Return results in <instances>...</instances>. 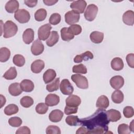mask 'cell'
<instances>
[{
	"instance_id": "16",
	"label": "cell",
	"mask_w": 134,
	"mask_h": 134,
	"mask_svg": "<svg viewBox=\"0 0 134 134\" xmlns=\"http://www.w3.org/2000/svg\"><path fill=\"white\" fill-rule=\"evenodd\" d=\"M63 116V113L59 109L53 110L49 115V120L53 122H58L61 120Z\"/></svg>"
},
{
	"instance_id": "20",
	"label": "cell",
	"mask_w": 134,
	"mask_h": 134,
	"mask_svg": "<svg viewBox=\"0 0 134 134\" xmlns=\"http://www.w3.org/2000/svg\"><path fill=\"white\" fill-rule=\"evenodd\" d=\"M44 68V63L41 60H36L31 65V70L34 73H39Z\"/></svg>"
},
{
	"instance_id": "30",
	"label": "cell",
	"mask_w": 134,
	"mask_h": 134,
	"mask_svg": "<svg viewBox=\"0 0 134 134\" xmlns=\"http://www.w3.org/2000/svg\"><path fill=\"white\" fill-rule=\"evenodd\" d=\"M17 75L16 69L15 67H10L3 75V77L6 80H12L15 79Z\"/></svg>"
},
{
	"instance_id": "29",
	"label": "cell",
	"mask_w": 134,
	"mask_h": 134,
	"mask_svg": "<svg viewBox=\"0 0 134 134\" xmlns=\"http://www.w3.org/2000/svg\"><path fill=\"white\" fill-rule=\"evenodd\" d=\"M10 51L6 47H2L0 49V61L1 62H6L10 58Z\"/></svg>"
},
{
	"instance_id": "5",
	"label": "cell",
	"mask_w": 134,
	"mask_h": 134,
	"mask_svg": "<svg viewBox=\"0 0 134 134\" xmlns=\"http://www.w3.org/2000/svg\"><path fill=\"white\" fill-rule=\"evenodd\" d=\"M97 12L98 7L96 5L93 4L88 5L84 12L85 18L89 21L94 20L96 16Z\"/></svg>"
},
{
	"instance_id": "52",
	"label": "cell",
	"mask_w": 134,
	"mask_h": 134,
	"mask_svg": "<svg viewBox=\"0 0 134 134\" xmlns=\"http://www.w3.org/2000/svg\"><path fill=\"white\" fill-rule=\"evenodd\" d=\"M133 121H134V120H132V121L131 122V123L130 124V126H129L130 130H131V131H132V132H134V130H133Z\"/></svg>"
},
{
	"instance_id": "25",
	"label": "cell",
	"mask_w": 134,
	"mask_h": 134,
	"mask_svg": "<svg viewBox=\"0 0 134 134\" xmlns=\"http://www.w3.org/2000/svg\"><path fill=\"white\" fill-rule=\"evenodd\" d=\"M21 90L25 92H31L34 89V83L27 79L23 80L20 83Z\"/></svg>"
},
{
	"instance_id": "23",
	"label": "cell",
	"mask_w": 134,
	"mask_h": 134,
	"mask_svg": "<svg viewBox=\"0 0 134 134\" xmlns=\"http://www.w3.org/2000/svg\"><path fill=\"white\" fill-rule=\"evenodd\" d=\"M109 99L105 95H101L99 96L96 103V106L101 109H106L109 106Z\"/></svg>"
},
{
	"instance_id": "21",
	"label": "cell",
	"mask_w": 134,
	"mask_h": 134,
	"mask_svg": "<svg viewBox=\"0 0 134 134\" xmlns=\"http://www.w3.org/2000/svg\"><path fill=\"white\" fill-rule=\"evenodd\" d=\"M23 90L21 88L19 83H14L11 84L8 87L9 94L13 96H17L21 94Z\"/></svg>"
},
{
	"instance_id": "28",
	"label": "cell",
	"mask_w": 134,
	"mask_h": 134,
	"mask_svg": "<svg viewBox=\"0 0 134 134\" xmlns=\"http://www.w3.org/2000/svg\"><path fill=\"white\" fill-rule=\"evenodd\" d=\"M124 98V94L119 90H116L111 94V99L113 102L116 104L121 103L123 101Z\"/></svg>"
},
{
	"instance_id": "38",
	"label": "cell",
	"mask_w": 134,
	"mask_h": 134,
	"mask_svg": "<svg viewBox=\"0 0 134 134\" xmlns=\"http://www.w3.org/2000/svg\"><path fill=\"white\" fill-rule=\"evenodd\" d=\"M72 72L75 73L86 74L87 73V69L86 66L83 64L75 65L73 66Z\"/></svg>"
},
{
	"instance_id": "34",
	"label": "cell",
	"mask_w": 134,
	"mask_h": 134,
	"mask_svg": "<svg viewBox=\"0 0 134 134\" xmlns=\"http://www.w3.org/2000/svg\"><path fill=\"white\" fill-rule=\"evenodd\" d=\"M47 15V13L46 9L40 8L37 10L35 13V18L38 21H41L44 20Z\"/></svg>"
},
{
	"instance_id": "17",
	"label": "cell",
	"mask_w": 134,
	"mask_h": 134,
	"mask_svg": "<svg viewBox=\"0 0 134 134\" xmlns=\"http://www.w3.org/2000/svg\"><path fill=\"white\" fill-rule=\"evenodd\" d=\"M23 39L26 44H30L34 39V31L31 28H27L23 34Z\"/></svg>"
},
{
	"instance_id": "6",
	"label": "cell",
	"mask_w": 134,
	"mask_h": 134,
	"mask_svg": "<svg viewBox=\"0 0 134 134\" xmlns=\"http://www.w3.org/2000/svg\"><path fill=\"white\" fill-rule=\"evenodd\" d=\"M51 28L52 27L49 24H46L40 27L38 30L39 39L42 41L47 39L51 33L50 30Z\"/></svg>"
},
{
	"instance_id": "39",
	"label": "cell",
	"mask_w": 134,
	"mask_h": 134,
	"mask_svg": "<svg viewBox=\"0 0 134 134\" xmlns=\"http://www.w3.org/2000/svg\"><path fill=\"white\" fill-rule=\"evenodd\" d=\"M36 111L39 114H44L48 110V106L43 103H39L36 106Z\"/></svg>"
},
{
	"instance_id": "33",
	"label": "cell",
	"mask_w": 134,
	"mask_h": 134,
	"mask_svg": "<svg viewBox=\"0 0 134 134\" xmlns=\"http://www.w3.org/2000/svg\"><path fill=\"white\" fill-rule=\"evenodd\" d=\"M60 79L59 77L55 79L52 82L48 84L46 86L47 90L49 92H52L55 91H57L59 88Z\"/></svg>"
},
{
	"instance_id": "42",
	"label": "cell",
	"mask_w": 134,
	"mask_h": 134,
	"mask_svg": "<svg viewBox=\"0 0 134 134\" xmlns=\"http://www.w3.org/2000/svg\"><path fill=\"white\" fill-rule=\"evenodd\" d=\"M61 15L58 13H53L52 14L49 19V23L53 25H56L58 24L61 21Z\"/></svg>"
},
{
	"instance_id": "41",
	"label": "cell",
	"mask_w": 134,
	"mask_h": 134,
	"mask_svg": "<svg viewBox=\"0 0 134 134\" xmlns=\"http://www.w3.org/2000/svg\"><path fill=\"white\" fill-rule=\"evenodd\" d=\"M22 122V120L18 117H13L8 119V124L13 127H19Z\"/></svg>"
},
{
	"instance_id": "22",
	"label": "cell",
	"mask_w": 134,
	"mask_h": 134,
	"mask_svg": "<svg viewBox=\"0 0 134 134\" xmlns=\"http://www.w3.org/2000/svg\"><path fill=\"white\" fill-rule=\"evenodd\" d=\"M56 72L53 69H48L43 74V80L46 84L53 81L56 77Z\"/></svg>"
},
{
	"instance_id": "49",
	"label": "cell",
	"mask_w": 134,
	"mask_h": 134,
	"mask_svg": "<svg viewBox=\"0 0 134 134\" xmlns=\"http://www.w3.org/2000/svg\"><path fill=\"white\" fill-rule=\"evenodd\" d=\"M38 1L37 0H25V4L29 7H34L36 6Z\"/></svg>"
},
{
	"instance_id": "50",
	"label": "cell",
	"mask_w": 134,
	"mask_h": 134,
	"mask_svg": "<svg viewBox=\"0 0 134 134\" xmlns=\"http://www.w3.org/2000/svg\"><path fill=\"white\" fill-rule=\"evenodd\" d=\"M43 3L45 5L48 6H52L58 2V1H54V0H43Z\"/></svg>"
},
{
	"instance_id": "13",
	"label": "cell",
	"mask_w": 134,
	"mask_h": 134,
	"mask_svg": "<svg viewBox=\"0 0 134 134\" xmlns=\"http://www.w3.org/2000/svg\"><path fill=\"white\" fill-rule=\"evenodd\" d=\"M122 21L127 25L132 26L134 24V12L129 10L124 13L122 16Z\"/></svg>"
},
{
	"instance_id": "44",
	"label": "cell",
	"mask_w": 134,
	"mask_h": 134,
	"mask_svg": "<svg viewBox=\"0 0 134 134\" xmlns=\"http://www.w3.org/2000/svg\"><path fill=\"white\" fill-rule=\"evenodd\" d=\"M46 132L47 134H60L61 130L58 126L50 125L46 128Z\"/></svg>"
},
{
	"instance_id": "48",
	"label": "cell",
	"mask_w": 134,
	"mask_h": 134,
	"mask_svg": "<svg viewBox=\"0 0 134 134\" xmlns=\"http://www.w3.org/2000/svg\"><path fill=\"white\" fill-rule=\"evenodd\" d=\"M16 134H20V133H26V134H30V129L26 126L21 127L17 129L16 131Z\"/></svg>"
},
{
	"instance_id": "24",
	"label": "cell",
	"mask_w": 134,
	"mask_h": 134,
	"mask_svg": "<svg viewBox=\"0 0 134 134\" xmlns=\"http://www.w3.org/2000/svg\"><path fill=\"white\" fill-rule=\"evenodd\" d=\"M59 39V36L58 32L56 31H52L46 42L48 46L52 47L58 42Z\"/></svg>"
},
{
	"instance_id": "31",
	"label": "cell",
	"mask_w": 134,
	"mask_h": 134,
	"mask_svg": "<svg viewBox=\"0 0 134 134\" xmlns=\"http://www.w3.org/2000/svg\"><path fill=\"white\" fill-rule=\"evenodd\" d=\"M19 110L18 107L14 104H11L7 106L4 109V113L5 115L10 116L18 113Z\"/></svg>"
},
{
	"instance_id": "37",
	"label": "cell",
	"mask_w": 134,
	"mask_h": 134,
	"mask_svg": "<svg viewBox=\"0 0 134 134\" xmlns=\"http://www.w3.org/2000/svg\"><path fill=\"white\" fill-rule=\"evenodd\" d=\"M79 120L77 116H69L65 118V122L69 126H75L79 124Z\"/></svg>"
},
{
	"instance_id": "12",
	"label": "cell",
	"mask_w": 134,
	"mask_h": 134,
	"mask_svg": "<svg viewBox=\"0 0 134 134\" xmlns=\"http://www.w3.org/2000/svg\"><path fill=\"white\" fill-rule=\"evenodd\" d=\"M66 106L70 107H78L81 103V99L76 95H71L65 100Z\"/></svg>"
},
{
	"instance_id": "1",
	"label": "cell",
	"mask_w": 134,
	"mask_h": 134,
	"mask_svg": "<svg viewBox=\"0 0 134 134\" xmlns=\"http://www.w3.org/2000/svg\"><path fill=\"white\" fill-rule=\"evenodd\" d=\"M79 123L86 128V133H108L109 121L105 109L98 108L90 116L80 119Z\"/></svg>"
},
{
	"instance_id": "19",
	"label": "cell",
	"mask_w": 134,
	"mask_h": 134,
	"mask_svg": "<svg viewBox=\"0 0 134 134\" xmlns=\"http://www.w3.org/2000/svg\"><path fill=\"white\" fill-rule=\"evenodd\" d=\"M19 6V3L17 1L10 0L7 2L5 5V8L8 13H13L18 10Z\"/></svg>"
},
{
	"instance_id": "14",
	"label": "cell",
	"mask_w": 134,
	"mask_h": 134,
	"mask_svg": "<svg viewBox=\"0 0 134 134\" xmlns=\"http://www.w3.org/2000/svg\"><path fill=\"white\" fill-rule=\"evenodd\" d=\"M60 97L55 94H49L45 98V103L49 106H54L58 104Z\"/></svg>"
},
{
	"instance_id": "51",
	"label": "cell",
	"mask_w": 134,
	"mask_h": 134,
	"mask_svg": "<svg viewBox=\"0 0 134 134\" xmlns=\"http://www.w3.org/2000/svg\"><path fill=\"white\" fill-rule=\"evenodd\" d=\"M0 97H1V108H2L4 106V105L5 104V103H6V98L2 95H0Z\"/></svg>"
},
{
	"instance_id": "2",
	"label": "cell",
	"mask_w": 134,
	"mask_h": 134,
	"mask_svg": "<svg viewBox=\"0 0 134 134\" xmlns=\"http://www.w3.org/2000/svg\"><path fill=\"white\" fill-rule=\"evenodd\" d=\"M18 31V27L11 20H7L3 26V37L5 38H10L15 36Z\"/></svg>"
},
{
	"instance_id": "4",
	"label": "cell",
	"mask_w": 134,
	"mask_h": 134,
	"mask_svg": "<svg viewBox=\"0 0 134 134\" xmlns=\"http://www.w3.org/2000/svg\"><path fill=\"white\" fill-rule=\"evenodd\" d=\"M14 17L15 19L21 24L28 23L30 18L29 13L26 9H18L15 13Z\"/></svg>"
},
{
	"instance_id": "27",
	"label": "cell",
	"mask_w": 134,
	"mask_h": 134,
	"mask_svg": "<svg viewBox=\"0 0 134 134\" xmlns=\"http://www.w3.org/2000/svg\"><path fill=\"white\" fill-rule=\"evenodd\" d=\"M124 66V64L122 60L119 57L114 58L111 61V67L114 70H121L123 69Z\"/></svg>"
},
{
	"instance_id": "7",
	"label": "cell",
	"mask_w": 134,
	"mask_h": 134,
	"mask_svg": "<svg viewBox=\"0 0 134 134\" xmlns=\"http://www.w3.org/2000/svg\"><path fill=\"white\" fill-rule=\"evenodd\" d=\"M80 18V14L76 13L73 10L68 12L65 14V21L69 25H74L79 22Z\"/></svg>"
},
{
	"instance_id": "3",
	"label": "cell",
	"mask_w": 134,
	"mask_h": 134,
	"mask_svg": "<svg viewBox=\"0 0 134 134\" xmlns=\"http://www.w3.org/2000/svg\"><path fill=\"white\" fill-rule=\"evenodd\" d=\"M71 80L80 88L87 89L88 87V80L84 76L80 74H73L71 76Z\"/></svg>"
},
{
	"instance_id": "10",
	"label": "cell",
	"mask_w": 134,
	"mask_h": 134,
	"mask_svg": "<svg viewBox=\"0 0 134 134\" xmlns=\"http://www.w3.org/2000/svg\"><path fill=\"white\" fill-rule=\"evenodd\" d=\"M44 50V45L39 39H37L33 42L31 47V51L35 55L41 54Z\"/></svg>"
},
{
	"instance_id": "36",
	"label": "cell",
	"mask_w": 134,
	"mask_h": 134,
	"mask_svg": "<svg viewBox=\"0 0 134 134\" xmlns=\"http://www.w3.org/2000/svg\"><path fill=\"white\" fill-rule=\"evenodd\" d=\"M13 63L17 66H23L25 63V59L21 54H16L13 59Z\"/></svg>"
},
{
	"instance_id": "11",
	"label": "cell",
	"mask_w": 134,
	"mask_h": 134,
	"mask_svg": "<svg viewBox=\"0 0 134 134\" xmlns=\"http://www.w3.org/2000/svg\"><path fill=\"white\" fill-rule=\"evenodd\" d=\"M110 84L113 88L119 90L123 86L124 84V79L120 75L114 76L110 79Z\"/></svg>"
},
{
	"instance_id": "47",
	"label": "cell",
	"mask_w": 134,
	"mask_h": 134,
	"mask_svg": "<svg viewBox=\"0 0 134 134\" xmlns=\"http://www.w3.org/2000/svg\"><path fill=\"white\" fill-rule=\"evenodd\" d=\"M126 61L128 65L131 68H134V54L129 53L126 56Z\"/></svg>"
},
{
	"instance_id": "40",
	"label": "cell",
	"mask_w": 134,
	"mask_h": 134,
	"mask_svg": "<svg viewBox=\"0 0 134 134\" xmlns=\"http://www.w3.org/2000/svg\"><path fill=\"white\" fill-rule=\"evenodd\" d=\"M68 30L74 36L78 35L82 32V27L79 25L74 24L68 27Z\"/></svg>"
},
{
	"instance_id": "8",
	"label": "cell",
	"mask_w": 134,
	"mask_h": 134,
	"mask_svg": "<svg viewBox=\"0 0 134 134\" xmlns=\"http://www.w3.org/2000/svg\"><path fill=\"white\" fill-rule=\"evenodd\" d=\"M86 2L83 0L74 1L70 4V7L73 11L79 14H82L84 13L86 7Z\"/></svg>"
},
{
	"instance_id": "18",
	"label": "cell",
	"mask_w": 134,
	"mask_h": 134,
	"mask_svg": "<svg viewBox=\"0 0 134 134\" xmlns=\"http://www.w3.org/2000/svg\"><path fill=\"white\" fill-rule=\"evenodd\" d=\"M106 114L107 116L108 119L109 121L116 122L120 119L121 118L120 113L115 109H110L106 111Z\"/></svg>"
},
{
	"instance_id": "43",
	"label": "cell",
	"mask_w": 134,
	"mask_h": 134,
	"mask_svg": "<svg viewBox=\"0 0 134 134\" xmlns=\"http://www.w3.org/2000/svg\"><path fill=\"white\" fill-rule=\"evenodd\" d=\"M118 132L119 134H129L131 132V130L127 124H121L118 126Z\"/></svg>"
},
{
	"instance_id": "35",
	"label": "cell",
	"mask_w": 134,
	"mask_h": 134,
	"mask_svg": "<svg viewBox=\"0 0 134 134\" xmlns=\"http://www.w3.org/2000/svg\"><path fill=\"white\" fill-rule=\"evenodd\" d=\"M20 103L23 107L25 108H29L33 105L34 100L31 97L26 96H24L20 99Z\"/></svg>"
},
{
	"instance_id": "32",
	"label": "cell",
	"mask_w": 134,
	"mask_h": 134,
	"mask_svg": "<svg viewBox=\"0 0 134 134\" xmlns=\"http://www.w3.org/2000/svg\"><path fill=\"white\" fill-rule=\"evenodd\" d=\"M61 36L62 39L66 41H69L74 37V36L69 32L67 27H63L61 29Z\"/></svg>"
},
{
	"instance_id": "9",
	"label": "cell",
	"mask_w": 134,
	"mask_h": 134,
	"mask_svg": "<svg viewBox=\"0 0 134 134\" xmlns=\"http://www.w3.org/2000/svg\"><path fill=\"white\" fill-rule=\"evenodd\" d=\"M60 89L61 93L64 95H71L74 91L73 86L68 79H63L61 81Z\"/></svg>"
},
{
	"instance_id": "45",
	"label": "cell",
	"mask_w": 134,
	"mask_h": 134,
	"mask_svg": "<svg viewBox=\"0 0 134 134\" xmlns=\"http://www.w3.org/2000/svg\"><path fill=\"white\" fill-rule=\"evenodd\" d=\"M123 114L126 118H129L133 117L134 115L133 109L131 106H126L123 109Z\"/></svg>"
},
{
	"instance_id": "26",
	"label": "cell",
	"mask_w": 134,
	"mask_h": 134,
	"mask_svg": "<svg viewBox=\"0 0 134 134\" xmlns=\"http://www.w3.org/2000/svg\"><path fill=\"white\" fill-rule=\"evenodd\" d=\"M90 39L94 43H101L104 39V34L102 32L94 31L91 32L90 36Z\"/></svg>"
},
{
	"instance_id": "15",
	"label": "cell",
	"mask_w": 134,
	"mask_h": 134,
	"mask_svg": "<svg viewBox=\"0 0 134 134\" xmlns=\"http://www.w3.org/2000/svg\"><path fill=\"white\" fill-rule=\"evenodd\" d=\"M93 54L90 51H86L80 55H76L74 58L75 63H81L83 61H88L93 58Z\"/></svg>"
},
{
	"instance_id": "46",
	"label": "cell",
	"mask_w": 134,
	"mask_h": 134,
	"mask_svg": "<svg viewBox=\"0 0 134 134\" xmlns=\"http://www.w3.org/2000/svg\"><path fill=\"white\" fill-rule=\"evenodd\" d=\"M78 107H70L66 106L64 108V113L66 115H71L77 113Z\"/></svg>"
}]
</instances>
